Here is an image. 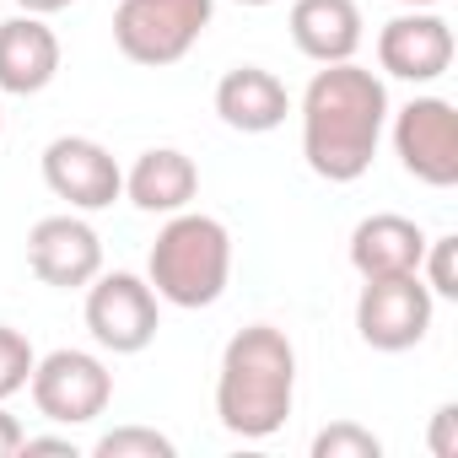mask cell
<instances>
[{
	"label": "cell",
	"instance_id": "cell-1",
	"mask_svg": "<svg viewBox=\"0 0 458 458\" xmlns=\"http://www.w3.org/2000/svg\"><path fill=\"white\" fill-rule=\"evenodd\" d=\"M302 157L324 183H356L388 130V87L356 60L324 65L302 92Z\"/></svg>",
	"mask_w": 458,
	"mask_h": 458
},
{
	"label": "cell",
	"instance_id": "cell-2",
	"mask_svg": "<svg viewBox=\"0 0 458 458\" xmlns=\"http://www.w3.org/2000/svg\"><path fill=\"white\" fill-rule=\"evenodd\" d=\"M297 404V345L276 324H249L226 340L216 367V420L243 442H265Z\"/></svg>",
	"mask_w": 458,
	"mask_h": 458
},
{
	"label": "cell",
	"instance_id": "cell-3",
	"mask_svg": "<svg viewBox=\"0 0 458 458\" xmlns=\"http://www.w3.org/2000/svg\"><path fill=\"white\" fill-rule=\"evenodd\" d=\"M146 281L167 308L199 313L216 308L233 281V233L205 210H178L162 221V233L146 254Z\"/></svg>",
	"mask_w": 458,
	"mask_h": 458
},
{
	"label": "cell",
	"instance_id": "cell-4",
	"mask_svg": "<svg viewBox=\"0 0 458 458\" xmlns=\"http://www.w3.org/2000/svg\"><path fill=\"white\" fill-rule=\"evenodd\" d=\"M210 17H216V0H119L114 6V49L130 65L167 71L205 38Z\"/></svg>",
	"mask_w": 458,
	"mask_h": 458
},
{
	"label": "cell",
	"instance_id": "cell-5",
	"mask_svg": "<svg viewBox=\"0 0 458 458\" xmlns=\"http://www.w3.org/2000/svg\"><path fill=\"white\" fill-rule=\"evenodd\" d=\"M28 394H33L44 420H55V426H92L114 404V372H108L103 356L60 345V351L33 361Z\"/></svg>",
	"mask_w": 458,
	"mask_h": 458
},
{
	"label": "cell",
	"instance_id": "cell-6",
	"mask_svg": "<svg viewBox=\"0 0 458 458\" xmlns=\"http://www.w3.org/2000/svg\"><path fill=\"white\" fill-rule=\"evenodd\" d=\"M87 329L114 356H140L162 329V297L135 270H108L87 286Z\"/></svg>",
	"mask_w": 458,
	"mask_h": 458
},
{
	"label": "cell",
	"instance_id": "cell-7",
	"mask_svg": "<svg viewBox=\"0 0 458 458\" xmlns=\"http://www.w3.org/2000/svg\"><path fill=\"white\" fill-rule=\"evenodd\" d=\"M431 313H437V297L426 292L420 276L361 281V297H356V335H361V345H372V351H383V356H399V351H415V345L431 335Z\"/></svg>",
	"mask_w": 458,
	"mask_h": 458
},
{
	"label": "cell",
	"instance_id": "cell-8",
	"mask_svg": "<svg viewBox=\"0 0 458 458\" xmlns=\"http://www.w3.org/2000/svg\"><path fill=\"white\" fill-rule=\"evenodd\" d=\"M394 157L426 189L458 183V108L447 98H410L394 114Z\"/></svg>",
	"mask_w": 458,
	"mask_h": 458
},
{
	"label": "cell",
	"instance_id": "cell-9",
	"mask_svg": "<svg viewBox=\"0 0 458 458\" xmlns=\"http://www.w3.org/2000/svg\"><path fill=\"white\" fill-rule=\"evenodd\" d=\"M38 167H44L49 194L65 199L71 210H108L124 194V167L92 135H55L44 146V162Z\"/></svg>",
	"mask_w": 458,
	"mask_h": 458
},
{
	"label": "cell",
	"instance_id": "cell-10",
	"mask_svg": "<svg viewBox=\"0 0 458 458\" xmlns=\"http://www.w3.org/2000/svg\"><path fill=\"white\" fill-rule=\"evenodd\" d=\"M28 270L55 292H87L103 276V238L92 221H81V210L44 216L28 233Z\"/></svg>",
	"mask_w": 458,
	"mask_h": 458
},
{
	"label": "cell",
	"instance_id": "cell-11",
	"mask_svg": "<svg viewBox=\"0 0 458 458\" xmlns=\"http://www.w3.org/2000/svg\"><path fill=\"white\" fill-rule=\"evenodd\" d=\"M377 65L394 81L410 87H431L453 71V28L426 6V12H404L394 22H383L377 33Z\"/></svg>",
	"mask_w": 458,
	"mask_h": 458
},
{
	"label": "cell",
	"instance_id": "cell-12",
	"mask_svg": "<svg viewBox=\"0 0 458 458\" xmlns=\"http://www.w3.org/2000/svg\"><path fill=\"white\" fill-rule=\"evenodd\" d=\"M216 114H221L226 130H238V135H270V130L286 124L292 92L265 65H233L216 81Z\"/></svg>",
	"mask_w": 458,
	"mask_h": 458
},
{
	"label": "cell",
	"instance_id": "cell-13",
	"mask_svg": "<svg viewBox=\"0 0 458 458\" xmlns=\"http://www.w3.org/2000/svg\"><path fill=\"white\" fill-rule=\"evenodd\" d=\"M426 254V226L394 210L361 216L351 233V270L361 281H383V276H415Z\"/></svg>",
	"mask_w": 458,
	"mask_h": 458
},
{
	"label": "cell",
	"instance_id": "cell-14",
	"mask_svg": "<svg viewBox=\"0 0 458 458\" xmlns=\"http://www.w3.org/2000/svg\"><path fill=\"white\" fill-rule=\"evenodd\" d=\"M60 76V38L44 17H6L0 22V92L12 98H38Z\"/></svg>",
	"mask_w": 458,
	"mask_h": 458
},
{
	"label": "cell",
	"instance_id": "cell-15",
	"mask_svg": "<svg viewBox=\"0 0 458 458\" xmlns=\"http://www.w3.org/2000/svg\"><path fill=\"white\" fill-rule=\"evenodd\" d=\"M194 194H199V167L178 146H151L124 173V199L146 216H178L194 205Z\"/></svg>",
	"mask_w": 458,
	"mask_h": 458
},
{
	"label": "cell",
	"instance_id": "cell-16",
	"mask_svg": "<svg viewBox=\"0 0 458 458\" xmlns=\"http://www.w3.org/2000/svg\"><path fill=\"white\" fill-rule=\"evenodd\" d=\"M292 44L313 65H340L356 60L361 49V6L356 0H292Z\"/></svg>",
	"mask_w": 458,
	"mask_h": 458
},
{
	"label": "cell",
	"instance_id": "cell-17",
	"mask_svg": "<svg viewBox=\"0 0 458 458\" xmlns=\"http://www.w3.org/2000/svg\"><path fill=\"white\" fill-rule=\"evenodd\" d=\"M98 458H173V437H162L157 426H114L92 442Z\"/></svg>",
	"mask_w": 458,
	"mask_h": 458
},
{
	"label": "cell",
	"instance_id": "cell-18",
	"mask_svg": "<svg viewBox=\"0 0 458 458\" xmlns=\"http://www.w3.org/2000/svg\"><path fill=\"white\" fill-rule=\"evenodd\" d=\"M313 458H383V437L361 420H329L313 437Z\"/></svg>",
	"mask_w": 458,
	"mask_h": 458
},
{
	"label": "cell",
	"instance_id": "cell-19",
	"mask_svg": "<svg viewBox=\"0 0 458 458\" xmlns=\"http://www.w3.org/2000/svg\"><path fill=\"white\" fill-rule=\"evenodd\" d=\"M33 361H38V351L28 345V335H22V329H12V324H0V404H6L12 394H22V388H28Z\"/></svg>",
	"mask_w": 458,
	"mask_h": 458
},
{
	"label": "cell",
	"instance_id": "cell-20",
	"mask_svg": "<svg viewBox=\"0 0 458 458\" xmlns=\"http://www.w3.org/2000/svg\"><path fill=\"white\" fill-rule=\"evenodd\" d=\"M420 281H426V292L431 297H458V238L447 233V238H426V254H420V270H415Z\"/></svg>",
	"mask_w": 458,
	"mask_h": 458
},
{
	"label": "cell",
	"instance_id": "cell-21",
	"mask_svg": "<svg viewBox=\"0 0 458 458\" xmlns=\"http://www.w3.org/2000/svg\"><path fill=\"white\" fill-rule=\"evenodd\" d=\"M426 442H431V458H458V404H437Z\"/></svg>",
	"mask_w": 458,
	"mask_h": 458
},
{
	"label": "cell",
	"instance_id": "cell-22",
	"mask_svg": "<svg viewBox=\"0 0 458 458\" xmlns=\"http://www.w3.org/2000/svg\"><path fill=\"white\" fill-rule=\"evenodd\" d=\"M22 453H55V458H76V442L71 437H22Z\"/></svg>",
	"mask_w": 458,
	"mask_h": 458
},
{
	"label": "cell",
	"instance_id": "cell-23",
	"mask_svg": "<svg viewBox=\"0 0 458 458\" xmlns=\"http://www.w3.org/2000/svg\"><path fill=\"white\" fill-rule=\"evenodd\" d=\"M22 437H28V431H22V420L0 410V458H17V453H22Z\"/></svg>",
	"mask_w": 458,
	"mask_h": 458
},
{
	"label": "cell",
	"instance_id": "cell-24",
	"mask_svg": "<svg viewBox=\"0 0 458 458\" xmlns=\"http://www.w3.org/2000/svg\"><path fill=\"white\" fill-rule=\"evenodd\" d=\"M17 12H28V17H60V12H71L76 0H12Z\"/></svg>",
	"mask_w": 458,
	"mask_h": 458
},
{
	"label": "cell",
	"instance_id": "cell-25",
	"mask_svg": "<svg viewBox=\"0 0 458 458\" xmlns=\"http://www.w3.org/2000/svg\"><path fill=\"white\" fill-rule=\"evenodd\" d=\"M399 6H410V12H426V6H442V0H399Z\"/></svg>",
	"mask_w": 458,
	"mask_h": 458
},
{
	"label": "cell",
	"instance_id": "cell-26",
	"mask_svg": "<svg viewBox=\"0 0 458 458\" xmlns=\"http://www.w3.org/2000/svg\"><path fill=\"white\" fill-rule=\"evenodd\" d=\"M238 6H276V0H238Z\"/></svg>",
	"mask_w": 458,
	"mask_h": 458
},
{
	"label": "cell",
	"instance_id": "cell-27",
	"mask_svg": "<svg viewBox=\"0 0 458 458\" xmlns=\"http://www.w3.org/2000/svg\"><path fill=\"white\" fill-rule=\"evenodd\" d=\"M0 130H6V114H0Z\"/></svg>",
	"mask_w": 458,
	"mask_h": 458
}]
</instances>
